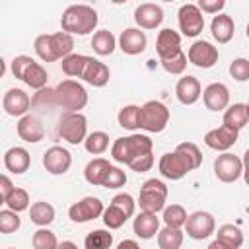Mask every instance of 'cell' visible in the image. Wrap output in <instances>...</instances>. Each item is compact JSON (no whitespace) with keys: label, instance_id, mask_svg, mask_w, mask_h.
Returning <instances> with one entry per match:
<instances>
[{"label":"cell","instance_id":"ee69618b","mask_svg":"<svg viewBox=\"0 0 249 249\" xmlns=\"http://www.w3.org/2000/svg\"><path fill=\"white\" fill-rule=\"evenodd\" d=\"M187 54L181 51L179 54H175L173 58H167V60H160L161 62V66H163V70L167 72V74H183L185 72V68H187Z\"/></svg>","mask_w":249,"mask_h":249},{"label":"cell","instance_id":"94428289","mask_svg":"<svg viewBox=\"0 0 249 249\" xmlns=\"http://www.w3.org/2000/svg\"><path fill=\"white\" fill-rule=\"evenodd\" d=\"M8 249H16V247H8Z\"/></svg>","mask_w":249,"mask_h":249},{"label":"cell","instance_id":"91938a15","mask_svg":"<svg viewBox=\"0 0 249 249\" xmlns=\"http://www.w3.org/2000/svg\"><path fill=\"white\" fill-rule=\"evenodd\" d=\"M247 115H249V103H247Z\"/></svg>","mask_w":249,"mask_h":249},{"label":"cell","instance_id":"e575fe53","mask_svg":"<svg viewBox=\"0 0 249 249\" xmlns=\"http://www.w3.org/2000/svg\"><path fill=\"white\" fill-rule=\"evenodd\" d=\"M119 126L126 130H138L140 128V107L138 105H124L117 115Z\"/></svg>","mask_w":249,"mask_h":249},{"label":"cell","instance_id":"e0dca14e","mask_svg":"<svg viewBox=\"0 0 249 249\" xmlns=\"http://www.w3.org/2000/svg\"><path fill=\"white\" fill-rule=\"evenodd\" d=\"M158 169L161 173V177L165 179H171V181H179L183 179L191 169L187 167L185 160L173 150V152H167L160 158V163H158Z\"/></svg>","mask_w":249,"mask_h":249},{"label":"cell","instance_id":"30bf717a","mask_svg":"<svg viewBox=\"0 0 249 249\" xmlns=\"http://www.w3.org/2000/svg\"><path fill=\"white\" fill-rule=\"evenodd\" d=\"M179 29L185 37H196L204 29V16L196 4H183L177 12Z\"/></svg>","mask_w":249,"mask_h":249},{"label":"cell","instance_id":"6f0895ef","mask_svg":"<svg viewBox=\"0 0 249 249\" xmlns=\"http://www.w3.org/2000/svg\"><path fill=\"white\" fill-rule=\"evenodd\" d=\"M243 179H245V183L249 187V167H243Z\"/></svg>","mask_w":249,"mask_h":249},{"label":"cell","instance_id":"f907efd6","mask_svg":"<svg viewBox=\"0 0 249 249\" xmlns=\"http://www.w3.org/2000/svg\"><path fill=\"white\" fill-rule=\"evenodd\" d=\"M196 6L200 8L202 14H216L218 16L226 8V2L224 0H200Z\"/></svg>","mask_w":249,"mask_h":249},{"label":"cell","instance_id":"7bdbcfd3","mask_svg":"<svg viewBox=\"0 0 249 249\" xmlns=\"http://www.w3.org/2000/svg\"><path fill=\"white\" fill-rule=\"evenodd\" d=\"M21 226V220L18 216V212L6 208V210H0V231L2 233H14L18 231Z\"/></svg>","mask_w":249,"mask_h":249},{"label":"cell","instance_id":"4fadbf2b","mask_svg":"<svg viewBox=\"0 0 249 249\" xmlns=\"http://www.w3.org/2000/svg\"><path fill=\"white\" fill-rule=\"evenodd\" d=\"M72 165V154L62 146H51L43 154V167L51 175H64Z\"/></svg>","mask_w":249,"mask_h":249},{"label":"cell","instance_id":"7c38bea8","mask_svg":"<svg viewBox=\"0 0 249 249\" xmlns=\"http://www.w3.org/2000/svg\"><path fill=\"white\" fill-rule=\"evenodd\" d=\"M187 58L196 68H204L206 70V68H212L218 62V49L208 41H195L189 47Z\"/></svg>","mask_w":249,"mask_h":249},{"label":"cell","instance_id":"816d5d0a","mask_svg":"<svg viewBox=\"0 0 249 249\" xmlns=\"http://www.w3.org/2000/svg\"><path fill=\"white\" fill-rule=\"evenodd\" d=\"M14 183L10 181V177L8 175H2L0 177V198H2V202H6L8 200V196L14 193Z\"/></svg>","mask_w":249,"mask_h":249},{"label":"cell","instance_id":"4316f807","mask_svg":"<svg viewBox=\"0 0 249 249\" xmlns=\"http://www.w3.org/2000/svg\"><path fill=\"white\" fill-rule=\"evenodd\" d=\"M109 169H111L109 160H105V158H93L91 161H88V165L84 169V177H86V181L89 185L103 187V181H105Z\"/></svg>","mask_w":249,"mask_h":249},{"label":"cell","instance_id":"8d00e7d4","mask_svg":"<svg viewBox=\"0 0 249 249\" xmlns=\"http://www.w3.org/2000/svg\"><path fill=\"white\" fill-rule=\"evenodd\" d=\"M84 146L91 156H99V154L107 152V148H109V134L103 130H93L88 134Z\"/></svg>","mask_w":249,"mask_h":249},{"label":"cell","instance_id":"c3c4849f","mask_svg":"<svg viewBox=\"0 0 249 249\" xmlns=\"http://www.w3.org/2000/svg\"><path fill=\"white\" fill-rule=\"evenodd\" d=\"M111 204L119 206L128 218L134 214V208H136V202H134V198H132L128 193H119V195H115L113 200H111Z\"/></svg>","mask_w":249,"mask_h":249},{"label":"cell","instance_id":"603a6c76","mask_svg":"<svg viewBox=\"0 0 249 249\" xmlns=\"http://www.w3.org/2000/svg\"><path fill=\"white\" fill-rule=\"evenodd\" d=\"M31 165V156L25 148L21 146H12L10 150H6L4 154V167L10 171V173H16V175H21L29 169Z\"/></svg>","mask_w":249,"mask_h":249},{"label":"cell","instance_id":"836d02e7","mask_svg":"<svg viewBox=\"0 0 249 249\" xmlns=\"http://www.w3.org/2000/svg\"><path fill=\"white\" fill-rule=\"evenodd\" d=\"M158 245L160 249H181L183 245V231L179 228H161L158 233Z\"/></svg>","mask_w":249,"mask_h":249},{"label":"cell","instance_id":"f5cc1de1","mask_svg":"<svg viewBox=\"0 0 249 249\" xmlns=\"http://www.w3.org/2000/svg\"><path fill=\"white\" fill-rule=\"evenodd\" d=\"M117 249H140V245H138L134 239H123V241L117 245Z\"/></svg>","mask_w":249,"mask_h":249},{"label":"cell","instance_id":"8fae6325","mask_svg":"<svg viewBox=\"0 0 249 249\" xmlns=\"http://www.w3.org/2000/svg\"><path fill=\"white\" fill-rule=\"evenodd\" d=\"M214 175L222 183L237 181L243 175V161H241V158H237V156H233L230 152H224L214 161Z\"/></svg>","mask_w":249,"mask_h":249},{"label":"cell","instance_id":"ab89813d","mask_svg":"<svg viewBox=\"0 0 249 249\" xmlns=\"http://www.w3.org/2000/svg\"><path fill=\"white\" fill-rule=\"evenodd\" d=\"M33 249H58V239L49 228H39L31 237Z\"/></svg>","mask_w":249,"mask_h":249},{"label":"cell","instance_id":"74e56055","mask_svg":"<svg viewBox=\"0 0 249 249\" xmlns=\"http://www.w3.org/2000/svg\"><path fill=\"white\" fill-rule=\"evenodd\" d=\"M111 245H113V233H109L107 230H93L84 239L86 249H109Z\"/></svg>","mask_w":249,"mask_h":249},{"label":"cell","instance_id":"2e32d148","mask_svg":"<svg viewBox=\"0 0 249 249\" xmlns=\"http://www.w3.org/2000/svg\"><path fill=\"white\" fill-rule=\"evenodd\" d=\"M237 130L222 124L218 128H212L204 134V144L210 148V150H216V152H228L235 142H237Z\"/></svg>","mask_w":249,"mask_h":249},{"label":"cell","instance_id":"11a10c76","mask_svg":"<svg viewBox=\"0 0 249 249\" xmlns=\"http://www.w3.org/2000/svg\"><path fill=\"white\" fill-rule=\"evenodd\" d=\"M58 249H78V245L74 241H62L58 243Z\"/></svg>","mask_w":249,"mask_h":249},{"label":"cell","instance_id":"5b68a950","mask_svg":"<svg viewBox=\"0 0 249 249\" xmlns=\"http://www.w3.org/2000/svg\"><path fill=\"white\" fill-rule=\"evenodd\" d=\"M165 198H167V187L163 181L160 179L144 181V185L140 187V196H138L140 212H150V214L163 212Z\"/></svg>","mask_w":249,"mask_h":249},{"label":"cell","instance_id":"db71d44e","mask_svg":"<svg viewBox=\"0 0 249 249\" xmlns=\"http://www.w3.org/2000/svg\"><path fill=\"white\" fill-rule=\"evenodd\" d=\"M206 249H230V247H228V245H224L222 241H218V239H214V241H212V243H210V245H208Z\"/></svg>","mask_w":249,"mask_h":249},{"label":"cell","instance_id":"ba28073f","mask_svg":"<svg viewBox=\"0 0 249 249\" xmlns=\"http://www.w3.org/2000/svg\"><path fill=\"white\" fill-rule=\"evenodd\" d=\"M103 212H105V206L97 196H84L82 200L74 202L68 208V218L76 224H86L103 216Z\"/></svg>","mask_w":249,"mask_h":249},{"label":"cell","instance_id":"8992f818","mask_svg":"<svg viewBox=\"0 0 249 249\" xmlns=\"http://www.w3.org/2000/svg\"><path fill=\"white\" fill-rule=\"evenodd\" d=\"M56 132L68 144H80L88 138V119L82 113H64L58 119Z\"/></svg>","mask_w":249,"mask_h":249},{"label":"cell","instance_id":"d6986e66","mask_svg":"<svg viewBox=\"0 0 249 249\" xmlns=\"http://www.w3.org/2000/svg\"><path fill=\"white\" fill-rule=\"evenodd\" d=\"M134 21L140 29H156L163 21V10L160 4H152V2L140 4L134 10Z\"/></svg>","mask_w":249,"mask_h":249},{"label":"cell","instance_id":"9a60e30c","mask_svg":"<svg viewBox=\"0 0 249 249\" xmlns=\"http://www.w3.org/2000/svg\"><path fill=\"white\" fill-rule=\"evenodd\" d=\"M202 101L208 111H226L230 107V89L222 82H212L202 89Z\"/></svg>","mask_w":249,"mask_h":249},{"label":"cell","instance_id":"4dcf8cb0","mask_svg":"<svg viewBox=\"0 0 249 249\" xmlns=\"http://www.w3.org/2000/svg\"><path fill=\"white\" fill-rule=\"evenodd\" d=\"M216 239L222 241L224 245H228L230 249H239L243 245V233L237 226L233 224H224L218 228L216 231Z\"/></svg>","mask_w":249,"mask_h":249},{"label":"cell","instance_id":"f35d334b","mask_svg":"<svg viewBox=\"0 0 249 249\" xmlns=\"http://www.w3.org/2000/svg\"><path fill=\"white\" fill-rule=\"evenodd\" d=\"M47 80H49V74H47V70L39 64V62H33L31 64V68L27 70V74H25V78H23V82L31 88V89H45V86H47Z\"/></svg>","mask_w":249,"mask_h":249},{"label":"cell","instance_id":"680465c9","mask_svg":"<svg viewBox=\"0 0 249 249\" xmlns=\"http://www.w3.org/2000/svg\"><path fill=\"white\" fill-rule=\"evenodd\" d=\"M245 33H247V37H249V23H247V27H245Z\"/></svg>","mask_w":249,"mask_h":249},{"label":"cell","instance_id":"5bb4252c","mask_svg":"<svg viewBox=\"0 0 249 249\" xmlns=\"http://www.w3.org/2000/svg\"><path fill=\"white\" fill-rule=\"evenodd\" d=\"M31 105H33V99L19 88L8 89L2 97V107H4L6 115H10V117H19V119L25 117Z\"/></svg>","mask_w":249,"mask_h":249},{"label":"cell","instance_id":"cb8c5ba5","mask_svg":"<svg viewBox=\"0 0 249 249\" xmlns=\"http://www.w3.org/2000/svg\"><path fill=\"white\" fill-rule=\"evenodd\" d=\"M109 78H111L109 68H107L101 60L89 56V60H88V64H86V68H84L82 80H84L86 84L93 86V88H103V86H107Z\"/></svg>","mask_w":249,"mask_h":249},{"label":"cell","instance_id":"60d3db41","mask_svg":"<svg viewBox=\"0 0 249 249\" xmlns=\"http://www.w3.org/2000/svg\"><path fill=\"white\" fill-rule=\"evenodd\" d=\"M128 220V216L115 204H109L103 212V224L109 228V230H119L124 226V222Z\"/></svg>","mask_w":249,"mask_h":249},{"label":"cell","instance_id":"52a82bcc","mask_svg":"<svg viewBox=\"0 0 249 249\" xmlns=\"http://www.w3.org/2000/svg\"><path fill=\"white\" fill-rule=\"evenodd\" d=\"M169 123V109L156 99L146 101L140 107V128L146 132H161Z\"/></svg>","mask_w":249,"mask_h":249},{"label":"cell","instance_id":"9c48e42d","mask_svg":"<svg viewBox=\"0 0 249 249\" xmlns=\"http://www.w3.org/2000/svg\"><path fill=\"white\" fill-rule=\"evenodd\" d=\"M185 231H187V235L191 239L202 241V239L210 237L216 231V220H214V216L210 212L196 210V212L189 214L187 224H185Z\"/></svg>","mask_w":249,"mask_h":249},{"label":"cell","instance_id":"ffe728a7","mask_svg":"<svg viewBox=\"0 0 249 249\" xmlns=\"http://www.w3.org/2000/svg\"><path fill=\"white\" fill-rule=\"evenodd\" d=\"M146 45H148L146 33L140 31L138 27H128L119 35V49L124 54H130V56L140 54L146 51Z\"/></svg>","mask_w":249,"mask_h":249},{"label":"cell","instance_id":"f6af8a7d","mask_svg":"<svg viewBox=\"0 0 249 249\" xmlns=\"http://www.w3.org/2000/svg\"><path fill=\"white\" fill-rule=\"evenodd\" d=\"M230 76L237 82H247L249 80V60L243 56L233 58L230 64Z\"/></svg>","mask_w":249,"mask_h":249},{"label":"cell","instance_id":"7402d4cb","mask_svg":"<svg viewBox=\"0 0 249 249\" xmlns=\"http://www.w3.org/2000/svg\"><path fill=\"white\" fill-rule=\"evenodd\" d=\"M18 136L23 140V142H29V144H37L45 138V128L41 124V121L35 117V115H25L18 121Z\"/></svg>","mask_w":249,"mask_h":249},{"label":"cell","instance_id":"b9f144b4","mask_svg":"<svg viewBox=\"0 0 249 249\" xmlns=\"http://www.w3.org/2000/svg\"><path fill=\"white\" fill-rule=\"evenodd\" d=\"M10 210L14 212H23V210H29V193L21 187H16L14 193L8 196V200L4 202Z\"/></svg>","mask_w":249,"mask_h":249},{"label":"cell","instance_id":"1f68e13d","mask_svg":"<svg viewBox=\"0 0 249 249\" xmlns=\"http://www.w3.org/2000/svg\"><path fill=\"white\" fill-rule=\"evenodd\" d=\"M175 152L185 160V163H187V167H189L191 171H195V169L200 167V163H202V154H200V150H198L196 144H193V142H181V144H177Z\"/></svg>","mask_w":249,"mask_h":249},{"label":"cell","instance_id":"681fc988","mask_svg":"<svg viewBox=\"0 0 249 249\" xmlns=\"http://www.w3.org/2000/svg\"><path fill=\"white\" fill-rule=\"evenodd\" d=\"M152 165H154V154L152 152L150 154H144V156H138L136 160H132L128 163V167L132 171H136V173H146V171L152 169Z\"/></svg>","mask_w":249,"mask_h":249},{"label":"cell","instance_id":"3957f363","mask_svg":"<svg viewBox=\"0 0 249 249\" xmlns=\"http://www.w3.org/2000/svg\"><path fill=\"white\" fill-rule=\"evenodd\" d=\"M35 53L43 62H56L64 60L66 56L72 54L74 51V37L58 31V33H49V35H39L35 39Z\"/></svg>","mask_w":249,"mask_h":249},{"label":"cell","instance_id":"f546056e","mask_svg":"<svg viewBox=\"0 0 249 249\" xmlns=\"http://www.w3.org/2000/svg\"><path fill=\"white\" fill-rule=\"evenodd\" d=\"M29 218L39 228H47L54 220V206L51 202H45V200L33 202L31 208H29Z\"/></svg>","mask_w":249,"mask_h":249},{"label":"cell","instance_id":"7a4b0ae2","mask_svg":"<svg viewBox=\"0 0 249 249\" xmlns=\"http://www.w3.org/2000/svg\"><path fill=\"white\" fill-rule=\"evenodd\" d=\"M97 12L88 4H72L60 16V29L68 35H88L97 27Z\"/></svg>","mask_w":249,"mask_h":249},{"label":"cell","instance_id":"d4e9b609","mask_svg":"<svg viewBox=\"0 0 249 249\" xmlns=\"http://www.w3.org/2000/svg\"><path fill=\"white\" fill-rule=\"evenodd\" d=\"M132 230L140 239H152L160 233V218L150 212H140L132 222Z\"/></svg>","mask_w":249,"mask_h":249},{"label":"cell","instance_id":"484cf974","mask_svg":"<svg viewBox=\"0 0 249 249\" xmlns=\"http://www.w3.org/2000/svg\"><path fill=\"white\" fill-rule=\"evenodd\" d=\"M210 33L218 43H230L233 33H235V23L231 16L228 14H218L210 21Z\"/></svg>","mask_w":249,"mask_h":249},{"label":"cell","instance_id":"7dc6e473","mask_svg":"<svg viewBox=\"0 0 249 249\" xmlns=\"http://www.w3.org/2000/svg\"><path fill=\"white\" fill-rule=\"evenodd\" d=\"M124 183H126V173L121 167L111 165V169L103 181V187L105 189H121V187H124Z\"/></svg>","mask_w":249,"mask_h":249},{"label":"cell","instance_id":"6da1fadb","mask_svg":"<svg viewBox=\"0 0 249 249\" xmlns=\"http://www.w3.org/2000/svg\"><path fill=\"white\" fill-rule=\"evenodd\" d=\"M54 105L64 109V113H80L88 105V91L86 88L76 80H62L53 89H41L33 97V105Z\"/></svg>","mask_w":249,"mask_h":249},{"label":"cell","instance_id":"ac0fdd59","mask_svg":"<svg viewBox=\"0 0 249 249\" xmlns=\"http://www.w3.org/2000/svg\"><path fill=\"white\" fill-rule=\"evenodd\" d=\"M156 53H158L160 60H167V58H173L175 54H179L181 53V35L169 27L161 29L156 39Z\"/></svg>","mask_w":249,"mask_h":249},{"label":"cell","instance_id":"9f6ffc18","mask_svg":"<svg viewBox=\"0 0 249 249\" xmlns=\"http://www.w3.org/2000/svg\"><path fill=\"white\" fill-rule=\"evenodd\" d=\"M241 161H243V167H249V148L245 150V154H243V158H241Z\"/></svg>","mask_w":249,"mask_h":249},{"label":"cell","instance_id":"83f0119b","mask_svg":"<svg viewBox=\"0 0 249 249\" xmlns=\"http://www.w3.org/2000/svg\"><path fill=\"white\" fill-rule=\"evenodd\" d=\"M249 123V115H247V103H233L224 111V123L226 126L233 128V130H241L245 128Z\"/></svg>","mask_w":249,"mask_h":249},{"label":"cell","instance_id":"277c9868","mask_svg":"<svg viewBox=\"0 0 249 249\" xmlns=\"http://www.w3.org/2000/svg\"><path fill=\"white\" fill-rule=\"evenodd\" d=\"M154 148L150 136L146 134H130V136H121L113 142L111 146V158L117 163H130L132 160H136L138 156L150 154Z\"/></svg>","mask_w":249,"mask_h":249},{"label":"cell","instance_id":"bcb514c9","mask_svg":"<svg viewBox=\"0 0 249 249\" xmlns=\"http://www.w3.org/2000/svg\"><path fill=\"white\" fill-rule=\"evenodd\" d=\"M33 62H35V60H33L31 56H27V54H18V56H14V60H12V74H14L18 80L23 82V78H25V74H27V70L31 68Z\"/></svg>","mask_w":249,"mask_h":249},{"label":"cell","instance_id":"44dd1931","mask_svg":"<svg viewBox=\"0 0 249 249\" xmlns=\"http://www.w3.org/2000/svg\"><path fill=\"white\" fill-rule=\"evenodd\" d=\"M202 95V88H200V82L195 78V76H183L177 84H175V97L179 103L183 105H193L200 99Z\"/></svg>","mask_w":249,"mask_h":249},{"label":"cell","instance_id":"f1b7e54d","mask_svg":"<svg viewBox=\"0 0 249 249\" xmlns=\"http://www.w3.org/2000/svg\"><path fill=\"white\" fill-rule=\"evenodd\" d=\"M115 47H117V39H115V35H113L109 29H99V31L93 33V37H91V49H93L99 56H109V54H113Z\"/></svg>","mask_w":249,"mask_h":249},{"label":"cell","instance_id":"d590c367","mask_svg":"<svg viewBox=\"0 0 249 249\" xmlns=\"http://www.w3.org/2000/svg\"><path fill=\"white\" fill-rule=\"evenodd\" d=\"M163 224L165 226H169V228H183L185 224H187V218H189V214H187V210L181 206V204H169V206H165L163 208Z\"/></svg>","mask_w":249,"mask_h":249},{"label":"cell","instance_id":"d6a6232c","mask_svg":"<svg viewBox=\"0 0 249 249\" xmlns=\"http://www.w3.org/2000/svg\"><path fill=\"white\" fill-rule=\"evenodd\" d=\"M88 60H89V56H88V54L72 53L70 56H66V58L60 62V66H62V72H64L66 76H70V78H82V74H84V68H86Z\"/></svg>","mask_w":249,"mask_h":249}]
</instances>
